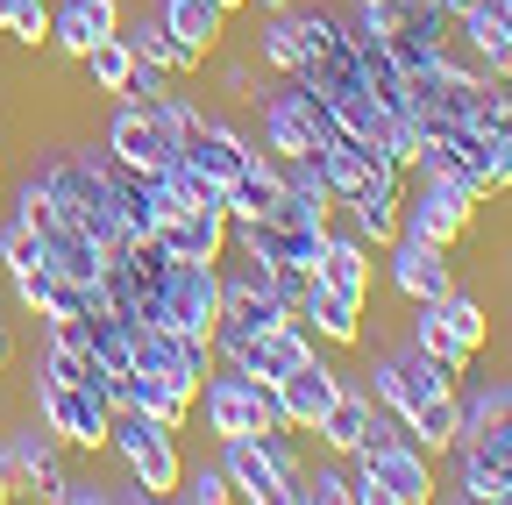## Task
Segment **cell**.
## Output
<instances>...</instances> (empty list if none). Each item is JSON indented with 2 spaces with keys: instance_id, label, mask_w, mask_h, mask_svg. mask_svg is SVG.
<instances>
[{
  "instance_id": "cell-1",
  "label": "cell",
  "mask_w": 512,
  "mask_h": 505,
  "mask_svg": "<svg viewBox=\"0 0 512 505\" xmlns=\"http://www.w3.org/2000/svg\"><path fill=\"white\" fill-rule=\"evenodd\" d=\"M349 484H356V505H434V498H441L434 456H427L384 406H377V420H370V441L349 456Z\"/></svg>"
},
{
  "instance_id": "cell-2",
  "label": "cell",
  "mask_w": 512,
  "mask_h": 505,
  "mask_svg": "<svg viewBox=\"0 0 512 505\" xmlns=\"http://www.w3.org/2000/svg\"><path fill=\"white\" fill-rule=\"evenodd\" d=\"M107 456L128 470V484H136L150 505L178 491L185 477V456H178V427H164L157 413H136V406H114L107 420Z\"/></svg>"
},
{
  "instance_id": "cell-3",
  "label": "cell",
  "mask_w": 512,
  "mask_h": 505,
  "mask_svg": "<svg viewBox=\"0 0 512 505\" xmlns=\"http://www.w3.org/2000/svg\"><path fill=\"white\" fill-rule=\"evenodd\" d=\"M256 121H249V136L264 143L271 157H313L320 143L335 136V114H328V100H320L306 79H271L264 93H256V107H249Z\"/></svg>"
},
{
  "instance_id": "cell-4",
  "label": "cell",
  "mask_w": 512,
  "mask_h": 505,
  "mask_svg": "<svg viewBox=\"0 0 512 505\" xmlns=\"http://www.w3.org/2000/svg\"><path fill=\"white\" fill-rule=\"evenodd\" d=\"M29 413H36L72 456H107L114 399H107L100 385H57V377H36V385H29Z\"/></svg>"
},
{
  "instance_id": "cell-5",
  "label": "cell",
  "mask_w": 512,
  "mask_h": 505,
  "mask_svg": "<svg viewBox=\"0 0 512 505\" xmlns=\"http://www.w3.org/2000/svg\"><path fill=\"white\" fill-rule=\"evenodd\" d=\"M150 321L171 328V335H200V342H214V321H221V271H214V264H185V257H171L164 278H157Z\"/></svg>"
},
{
  "instance_id": "cell-6",
  "label": "cell",
  "mask_w": 512,
  "mask_h": 505,
  "mask_svg": "<svg viewBox=\"0 0 512 505\" xmlns=\"http://www.w3.org/2000/svg\"><path fill=\"white\" fill-rule=\"evenodd\" d=\"M406 185H413V171L406 164H392V157H377L370 164V178L356 185V193L342 200V228H356L370 249H384V242H392L399 235V207H406Z\"/></svg>"
},
{
  "instance_id": "cell-7",
  "label": "cell",
  "mask_w": 512,
  "mask_h": 505,
  "mask_svg": "<svg viewBox=\"0 0 512 505\" xmlns=\"http://www.w3.org/2000/svg\"><path fill=\"white\" fill-rule=\"evenodd\" d=\"M100 150L114 157V171H157L164 157H178L164 114L157 107H136V100H114L107 129H100Z\"/></svg>"
},
{
  "instance_id": "cell-8",
  "label": "cell",
  "mask_w": 512,
  "mask_h": 505,
  "mask_svg": "<svg viewBox=\"0 0 512 505\" xmlns=\"http://www.w3.org/2000/svg\"><path fill=\"white\" fill-rule=\"evenodd\" d=\"M477 207L456 193V185H441V178H413L406 185V207H399V235L413 242H441V249H456L470 235Z\"/></svg>"
},
{
  "instance_id": "cell-9",
  "label": "cell",
  "mask_w": 512,
  "mask_h": 505,
  "mask_svg": "<svg viewBox=\"0 0 512 505\" xmlns=\"http://www.w3.org/2000/svg\"><path fill=\"white\" fill-rule=\"evenodd\" d=\"M384 285H392L406 306H413V299H441L448 285H456V249L392 235V242H384Z\"/></svg>"
},
{
  "instance_id": "cell-10",
  "label": "cell",
  "mask_w": 512,
  "mask_h": 505,
  "mask_svg": "<svg viewBox=\"0 0 512 505\" xmlns=\"http://www.w3.org/2000/svg\"><path fill=\"white\" fill-rule=\"evenodd\" d=\"M0 456H8V477H15V491H50L57 477H64V456H72V449H64V441L36 420V413H22L15 420V434H0Z\"/></svg>"
},
{
  "instance_id": "cell-11",
  "label": "cell",
  "mask_w": 512,
  "mask_h": 505,
  "mask_svg": "<svg viewBox=\"0 0 512 505\" xmlns=\"http://www.w3.org/2000/svg\"><path fill=\"white\" fill-rule=\"evenodd\" d=\"M335 392H342L335 349H320V356H306L299 370H285V377H278V399H285V427H292V434H313V427H320V413L335 406Z\"/></svg>"
},
{
  "instance_id": "cell-12",
  "label": "cell",
  "mask_w": 512,
  "mask_h": 505,
  "mask_svg": "<svg viewBox=\"0 0 512 505\" xmlns=\"http://www.w3.org/2000/svg\"><path fill=\"white\" fill-rule=\"evenodd\" d=\"M249 150H256V136L242 129L228 107H207V121L178 143V157H185V164H200V171H207V178H221V185L249 164Z\"/></svg>"
},
{
  "instance_id": "cell-13",
  "label": "cell",
  "mask_w": 512,
  "mask_h": 505,
  "mask_svg": "<svg viewBox=\"0 0 512 505\" xmlns=\"http://www.w3.org/2000/svg\"><path fill=\"white\" fill-rule=\"evenodd\" d=\"M456 50L484 79H512V15L498 8V0H470V8L456 15Z\"/></svg>"
},
{
  "instance_id": "cell-14",
  "label": "cell",
  "mask_w": 512,
  "mask_h": 505,
  "mask_svg": "<svg viewBox=\"0 0 512 505\" xmlns=\"http://www.w3.org/2000/svg\"><path fill=\"white\" fill-rule=\"evenodd\" d=\"M121 29V0H50V36L43 50H57L64 65H79V57Z\"/></svg>"
},
{
  "instance_id": "cell-15",
  "label": "cell",
  "mask_w": 512,
  "mask_h": 505,
  "mask_svg": "<svg viewBox=\"0 0 512 505\" xmlns=\"http://www.w3.org/2000/svg\"><path fill=\"white\" fill-rule=\"evenodd\" d=\"M192 413L207 420L214 441L256 434V427H264V420H256V377H242V370H214L207 385H200V399H192Z\"/></svg>"
},
{
  "instance_id": "cell-16",
  "label": "cell",
  "mask_w": 512,
  "mask_h": 505,
  "mask_svg": "<svg viewBox=\"0 0 512 505\" xmlns=\"http://www.w3.org/2000/svg\"><path fill=\"white\" fill-rule=\"evenodd\" d=\"M363 306L370 299H349V292H335V285H306V299H299V321L313 328V342L320 349H370V335H363Z\"/></svg>"
},
{
  "instance_id": "cell-17",
  "label": "cell",
  "mask_w": 512,
  "mask_h": 505,
  "mask_svg": "<svg viewBox=\"0 0 512 505\" xmlns=\"http://www.w3.org/2000/svg\"><path fill=\"white\" fill-rule=\"evenodd\" d=\"M114 36H121L128 50H136V57H150V65H164L171 79H200V72H207V57L192 50V43H178V36H171V22H164L157 8H136V15L121 8V29H114Z\"/></svg>"
},
{
  "instance_id": "cell-18",
  "label": "cell",
  "mask_w": 512,
  "mask_h": 505,
  "mask_svg": "<svg viewBox=\"0 0 512 505\" xmlns=\"http://www.w3.org/2000/svg\"><path fill=\"white\" fill-rule=\"evenodd\" d=\"M157 242L185 264H221L228 257V207H178L157 221Z\"/></svg>"
},
{
  "instance_id": "cell-19",
  "label": "cell",
  "mask_w": 512,
  "mask_h": 505,
  "mask_svg": "<svg viewBox=\"0 0 512 505\" xmlns=\"http://www.w3.org/2000/svg\"><path fill=\"white\" fill-rule=\"evenodd\" d=\"M370 420H377V399L363 392V377H342V392H335V406L320 413V427H313V441H320V456H356L363 441H370Z\"/></svg>"
},
{
  "instance_id": "cell-20",
  "label": "cell",
  "mask_w": 512,
  "mask_h": 505,
  "mask_svg": "<svg viewBox=\"0 0 512 505\" xmlns=\"http://www.w3.org/2000/svg\"><path fill=\"white\" fill-rule=\"evenodd\" d=\"M313 278L335 285V292H349V299H370V292H377V249H370L356 228L328 221V249H320V271H313Z\"/></svg>"
},
{
  "instance_id": "cell-21",
  "label": "cell",
  "mask_w": 512,
  "mask_h": 505,
  "mask_svg": "<svg viewBox=\"0 0 512 505\" xmlns=\"http://www.w3.org/2000/svg\"><path fill=\"white\" fill-rule=\"evenodd\" d=\"M214 456H221V470H228L235 498H249V505H285V477H278V463L264 456V441H256V434L214 441Z\"/></svg>"
},
{
  "instance_id": "cell-22",
  "label": "cell",
  "mask_w": 512,
  "mask_h": 505,
  "mask_svg": "<svg viewBox=\"0 0 512 505\" xmlns=\"http://www.w3.org/2000/svg\"><path fill=\"white\" fill-rule=\"evenodd\" d=\"M434 313H441V328H448V349H456V356H463V370H470V363L491 349V313H484V299L456 278V285L434 299Z\"/></svg>"
},
{
  "instance_id": "cell-23",
  "label": "cell",
  "mask_w": 512,
  "mask_h": 505,
  "mask_svg": "<svg viewBox=\"0 0 512 505\" xmlns=\"http://www.w3.org/2000/svg\"><path fill=\"white\" fill-rule=\"evenodd\" d=\"M278 193H285V164H278L264 143H256V150H249V164L228 178V221H256Z\"/></svg>"
},
{
  "instance_id": "cell-24",
  "label": "cell",
  "mask_w": 512,
  "mask_h": 505,
  "mask_svg": "<svg viewBox=\"0 0 512 505\" xmlns=\"http://www.w3.org/2000/svg\"><path fill=\"white\" fill-rule=\"evenodd\" d=\"M150 8L171 22V36H178V43H192L200 57H214V50L228 43V22H235L221 0H150Z\"/></svg>"
},
{
  "instance_id": "cell-25",
  "label": "cell",
  "mask_w": 512,
  "mask_h": 505,
  "mask_svg": "<svg viewBox=\"0 0 512 505\" xmlns=\"http://www.w3.org/2000/svg\"><path fill=\"white\" fill-rule=\"evenodd\" d=\"M441 498H470V505H512V470L484 449H470V441H456V484H448Z\"/></svg>"
},
{
  "instance_id": "cell-26",
  "label": "cell",
  "mask_w": 512,
  "mask_h": 505,
  "mask_svg": "<svg viewBox=\"0 0 512 505\" xmlns=\"http://www.w3.org/2000/svg\"><path fill=\"white\" fill-rule=\"evenodd\" d=\"M456 121H463L470 136H484V143H505V150H512V79H477V86L463 93Z\"/></svg>"
},
{
  "instance_id": "cell-27",
  "label": "cell",
  "mask_w": 512,
  "mask_h": 505,
  "mask_svg": "<svg viewBox=\"0 0 512 505\" xmlns=\"http://www.w3.org/2000/svg\"><path fill=\"white\" fill-rule=\"evenodd\" d=\"M413 441H420V449L434 456V463H448V456H456V441H463V399L456 392H441V399H427V406H413L406 420H399Z\"/></svg>"
},
{
  "instance_id": "cell-28",
  "label": "cell",
  "mask_w": 512,
  "mask_h": 505,
  "mask_svg": "<svg viewBox=\"0 0 512 505\" xmlns=\"http://www.w3.org/2000/svg\"><path fill=\"white\" fill-rule=\"evenodd\" d=\"M249 57H256L271 79H299V22H292V8H285V15H256Z\"/></svg>"
},
{
  "instance_id": "cell-29",
  "label": "cell",
  "mask_w": 512,
  "mask_h": 505,
  "mask_svg": "<svg viewBox=\"0 0 512 505\" xmlns=\"http://www.w3.org/2000/svg\"><path fill=\"white\" fill-rule=\"evenodd\" d=\"M278 164H285V193L306 207V221L328 228V221L342 214V200H335V185L320 178V164H313V157H278Z\"/></svg>"
},
{
  "instance_id": "cell-30",
  "label": "cell",
  "mask_w": 512,
  "mask_h": 505,
  "mask_svg": "<svg viewBox=\"0 0 512 505\" xmlns=\"http://www.w3.org/2000/svg\"><path fill=\"white\" fill-rule=\"evenodd\" d=\"M79 72L93 79V93L100 100H121V86H128V72H136V50H128L121 36H100L86 57H79Z\"/></svg>"
},
{
  "instance_id": "cell-31",
  "label": "cell",
  "mask_w": 512,
  "mask_h": 505,
  "mask_svg": "<svg viewBox=\"0 0 512 505\" xmlns=\"http://www.w3.org/2000/svg\"><path fill=\"white\" fill-rule=\"evenodd\" d=\"M299 505H356L349 463H342V456H320V463H306V477H299Z\"/></svg>"
},
{
  "instance_id": "cell-32",
  "label": "cell",
  "mask_w": 512,
  "mask_h": 505,
  "mask_svg": "<svg viewBox=\"0 0 512 505\" xmlns=\"http://www.w3.org/2000/svg\"><path fill=\"white\" fill-rule=\"evenodd\" d=\"M214 65V86H221V100L228 107H256V93H264V65H256V57H207Z\"/></svg>"
},
{
  "instance_id": "cell-33",
  "label": "cell",
  "mask_w": 512,
  "mask_h": 505,
  "mask_svg": "<svg viewBox=\"0 0 512 505\" xmlns=\"http://www.w3.org/2000/svg\"><path fill=\"white\" fill-rule=\"evenodd\" d=\"M171 498H185V505H235V484H228L221 456H207V463H185V477H178Z\"/></svg>"
},
{
  "instance_id": "cell-34",
  "label": "cell",
  "mask_w": 512,
  "mask_h": 505,
  "mask_svg": "<svg viewBox=\"0 0 512 505\" xmlns=\"http://www.w3.org/2000/svg\"><path fill=\"white\" fill-rule=\"evenodd\" d=\"M36 264H43V235H36L22 214H8V221H0V278L36 271Z\"/></svg>"
},
{
  "instance_id": "cell-35",
  "label": "cell",
  "mask_w": 512,
  "mask_h": 505,
  "mask_svg": "<svg viewBox=\"0 0 512 505\" xmlns=\"http://www.w3.org/2000/svg\"><path fill=\"white\" fill-rule=\"evenodd\" d=\"M406 349H427V356H448V363H463L456 349H448V328H441L434 299H413V321H406Z\"/></svg>"
},
{
  "instance_id": "cell-36",
  "label": "cell",
  "mask_w": 512,
  "mask_h": 505,
  "mask_svg": "<svg viewBox=\"0 0 512 505\" xmlns=\"http://www.w3.org/2000/svg\"><path fill=\"white\" fill-rule=\"evenodd\" d=\"M43 498H50V505H114V484L93 477V470H64Z\"/></svg>"
},
{
  "instance_id": "cell-37",
  "label": "cell",
  "mask_w": 512,
  "mask_h": 505,
  "mask_svg": "<svg viewBox=\"0 0 512 505\" xmlns=\"http://www.w3.org/2000/svg\"><path fill=\"white\" fill-rule=\"evenodd\" d=\"M0 36H8L15 50H43V36H50V0H22V8L8 15V29H0Z\"/></svg>"
},
{
  "instance_id": "cell-38",
  "label": "cell",
  "mask_w": 512,
  "mask_h": 505,
  "mask_svg": "<svg viewBox=\"0 0 512 505\" xmlns=\"http://www.w3.org/2000/svg\"><path fill=\"white\" fill-rule=\"evenodd\" d=\"M178 79L164 72V65H150V57H136V72H128V86H121V100H136V107H157L164 93H171Z\"/></svg>"
},
{
  "instance_id": "cell-39",
  "label": "cell",
  "mask_w": 512,
  "mask_h": 505,
  "mask_svg": "<svg viewBox=\"0 0 512 505\" xmlns=\"http://www.w3.org/2000/svg\"><path fill=\"white\" fill-rule=\"evenodd\" d=\"M8 370H15V321L0 313V385H8Z\"/></svg>"
},
{
  "instance_id": "cell-40",
  "label": "cell",
  "mask_w": 512,
  "mask_h": 505,
  "mask_svg": "<svg viewBox=\"0 0 512 505\" xmlns=\"http://www.w3.org/2000/svg\"><path fill=\"white\" fill-rule=\"evenodd\" d=\"M15 498V477H8V456H0V505H8Z\"/></svg>"
},
{
  "instance_id": "cell-41",
  "label": "cell",
  "mask_w": 512,
  "mask_h": 505,
  "mask_svg": "<svg viewBox=\"0 0 512 505\" xmlns=\"http://www.w3.org/2000/svg\"><path fill=\"white\" fill-rule=\"evenodd\" d=\"M434 8H441V15H448V22H456V15H463V8H470V0H434Z\"/></svg>"
},
{
  "instance_id": "cell-42",
  "label": "cell",
  "mask_w": 512,
  "mask_h": 505,
  "mask_svg": "<svg viewBox=\"0 0 512 505\" xmlns=\"http://www.w3.org/2000/svg\"><path fill=\"white\" fill-rule=\"evenodd\" d=\"M221 8H228V15H242V8H249V0H221Z\"/></svg>"
}]
</instances>
